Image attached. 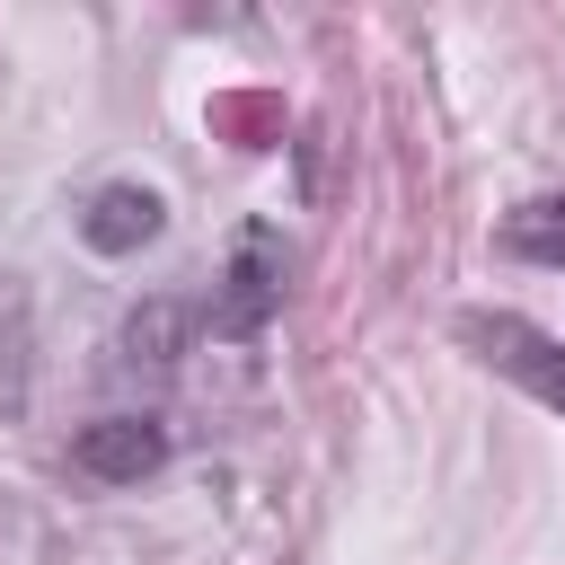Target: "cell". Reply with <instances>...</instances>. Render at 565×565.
<instances>
[{
    "mask_svg": "<svg viewBox=\"0 0 565 565\" xmlns=\"http://www.w3.org/2000/svg\"><path fill=\"white\" fill-rule=\"evenodd\" d=\"M459 335L477 344V362H494L503 380H521L539 406H556L565 415V344L556 335H539L530 318H512V309H468L459 318Z\"/></svg>",
    "mask_w": 565,
    "mask_h": 565,
    "instance_id": "1",
    "label": "cell"
},
{
    "mask_svg": "<svg viewBox=\"0 0 565 565\" xmlns=\"http://www.w3.org/2000/svg\"><path fill=\"white\" fill-rule=\"evenodd\" d=\"M282 309V238L274 230H238V256L221 274V300H212V335H256L265 318Z\"/></svg>",
    "mask_w": 565,
    "mask_h": 565,
    "instance_id": "2",
    "label": "cell"
},
{
    "mask_svg": "<svg viewBox=\"0 0 565 565\" xmlns=\"http://www.w3.org/2000/svg\"><path fill=\"white\" fill-rule=\"evenodd\" d=\"M159 459H168L159 415H97V424H79V441H71V468L97 477V486H141Z\"/></svg>",
    "mask_w": 565,
    "mask_h": 565,
    "instance_id": "3",
    "label": "cell"
},
{
    "mask_svg": "<svg viewBox=\"0 0 565 565\" xmlns=\"http://www.w3.org/2000/svg\"><path fill=\"white\" fill-rule=\"evenodd\" d=\"M159 194L150 185H97L88 203H79V238L97 247V256H132V247H150L159 238Z\"/></svg>",
    "mask_w": 565,
    "mask_h": 565,
    "instance_id": "4",
    "label": "cell"
},
{
    "mask_svg": "<svg viewBox=\"0 0 565 565\" xmlns=\"http://www.w3.org/2000/svg\"><path fill=\"white\" fill-rule=\"evenodd\" d=\"M503 247H512V256H547V265H565V194L521 203V212L503 221Z\"/></svg>",
    "mask_w": 565,
    "mask_h": 565,
    "instance_id": "5",
    "label": "cell"
}]
</instances>
